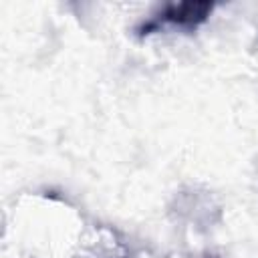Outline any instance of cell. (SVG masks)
<instances>
[{"instance_id":"1","label":"cell","mask_w":258,"mask_h":258,"mask_svg":"<svg viewBox=\"0 0 258 258\" xmlns=\"http://www.w3.org/2000/svg\"><path fill=\"white\" fill-rule=\"evenodd\" d=\"M212 10H214L212 2L165 4L155 16H151L149 20H145L137 26V36H147L151 32H157L165 24H169L173 28H181V30H196L200 24H204L208 20Z\"/></svg>"}]
</instances>
